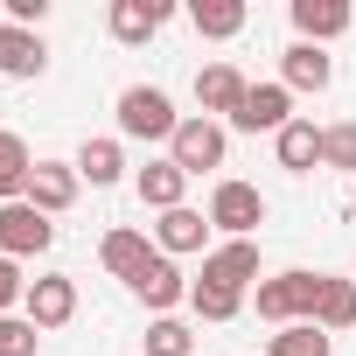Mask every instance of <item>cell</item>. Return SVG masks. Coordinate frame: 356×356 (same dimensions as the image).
I'll list each match as a JSON object with an SVG mask.
<instances>
[{
  "instance_id": "cell-1",
  "label": "cell",
  "mask_w": 356,
  "mask_h": 356,
  "mask_svg": "<svg viewBox=\"0 0 356 356\" xmlns=\"http://www.w3.org/2000/svg\"><path fill=\"white\" fill-rule=\"evenodd\" d=\"M321 280H328V273H307V266H286V273L259 280V286H252V300H259V321H273V328H293V321H314V300H321Z\"/></svg>"
},
{
  "instance_id": "cell-2",
  "label": "cell",
  "mask_w": 356,
  "mask_h": 356,
  "mask_svg": "<svg viewBox=\"0 0 356 356\" xmlns=\"http://www.w3.org/2000/svg\"><path fill=\"white\" fill-rule=\"evenodd\" d=\"M182 112L161 84H126L119 91V140H175Z\"/></svg>"
},
{
  "instance_id": "cell-3",
  "label": "cell",
  "mask_w": 356,
  "mask_h": 356,
  "mask_svg": "<svg viewBox=\"0 0 356 356\" xmlns=\"http://www.w3.org/2000/svg\"><path fill=\"white\" fill-rule=\"evenodd\" d=\"M224 147H231V133L217 119L189 112L182 126H175V140H168V161L182 168V175H210V168H224Z\"/></svg>"
},
{
  "instance_id": "cell-4",
  "label": "cell",
  "mask_w": 356,
  "mask_h": 356,
  "mask_svg": "<svg viewBox=\"0 0 356 356\" xmlns=\"http://www.w3.org/2000/svg\"><path fill=\"white\" fill-rule=\"evenodd\" d=\"M259 224H266V196H259L252 182H217V189H210V231L252 238Z\"/></svg>"
},
{
  "instance_id": "cell-5",
  "label": "cell",
  "mask_w": 356,
  "mask_h": 356,
  "mask_svg": "<svg viewBox=\"0 0 356 356\" xmlns=\"http://www.w3.org/2000/svg\"><path fill=\"white\" fill-rule=\"evenodd\" d=\"M49 245H56V224L35 203H0V252H8V259H35Z\"/></svg>"
},
{
  "instance_id": "cell-6",
  "label": "cell",
  "mask_w": 356,
  "mask_h": 356,
  "mask_svg": "<svg viewBox=\"0 0 356 356\" xmlns=\"http://www.w3.org/2000/svg\"><path fill=\"white\" fill-rule=\"evenodd\" d=\"M231 126H238V133H273V140H280V133L293 126V91H286V84H252Z\"/></svg>"
},
{
  "instance_id": "cell-7",
  "label": "cell",
  "mask_w": 356,
  "mask_h": 356,
  "mask_svg": "<svg viewBox=\"0 0 356 356\" xmlns=\"http://www.w3.org/2000/svg\"><path fill=\"white\" fill-rule=\"evenodd\" d=\"M203 280H210V286H231V293L259 286V280H266V273H259V245H252V238H224L217 252H203Z\"/></svg>"
},
{
  "instance_id": "cell-8",
  "label": "cell",
  "mask_w": 356,
  "mask_h": 356,
  "mask_svg": "<svg viewBox=\"0 0 356 356\" xmlns=\"http://www.w3.org/2000/svg\"><path fill=\"white\" fill-rule=\"evenodd\" d=\"M22 314H29L42 335H49V328H63V321L77 314V280H70V273H42V280H29Z\"/></svg>"
},
{
  "instance_id": "cell-9",
  "label": "cell",
  "mask_w": 356,
  "mask_h": 356,
  "mask_svg": "<svg viewBox=\"0 0 356 356\" xmlns=\"http://www.w3.org/2000/svg\"><path fill=\"white\" fill-rule=\"evenodd\" d=\"M126 286H133V293H140V300H147L154 314H175V307L189 300V280H182V266H175L168 252H154V259H147V266H140V273H133Z\"/></svg>"
},
{
  "instance_id": "cell-10",
  "label": "cell",
  "mask_w": 356,
  "mask_h": 356,
  "mask_svg": "<svg viewBox=\"0 0 356 356\" xmlns=\"http://www.w3.org/2000/svg\"><path fill=\"white\" fill-rule=\"evenodd\" d=\"M245 91H252V84H245L231 63H203V70H196V105H203V119H217V126H231V119H238Z\"/></svg>"
},
{
  "instance_id": "cell-11",
  "label": "cell",
  "mask_w": 356,
  "mask_h": 356,
  "mask_svg": "<svg viewBox=\"0 0 356 356\" xmlns=\"http://www.w3.org/2000/svg\"><path fill=\"white\" fill-rule=\"evenodd\" d=\"M293 42H335V35H349V22H356V8L349 0H293Z\"/></svg>"
},
{
  "instance_id": "cell-12",
  "label": "cell",
  "mask_w": 356,
  "mask_h": 356,
  "mask_svg": "<svg viewBox=\"0 0 356 356\" xmlns=\"http://www.w3.org/2000/svg\"><path fill=\"white\" fill-rule=\"evenodd\" d=\"M168 15H175L168 0H112V8H105V29H112V42L140 49V42H154V35H161V22H168Z\"/></svg>"
},
{
  "instance_id": "cell-13",
  "label": "cell",
  "mask_w": 356,
  "mask_h": 356,
  "mask_svg": "<svg viewBox=\"0 0 356 356\" xmlns=\"http://www.w3.org/2000/svg\"><path fill=\"white\" fill-rule=\"evenodd\" d=\"M22 203H35L42 217H63V210L77 203V161H35L29 196H22Z\"/></svg>"
},
{
  "instance_id": "cell-14",
  "label": "cell",
  "mask_w": 356,
  "mask_h": 356,
  "mask_svg": "<svg viewBox=\"0 0 356 356\" xmlns=\"http://www.w3.org/2000/svg\"><path fill=\"white\" fill-rule=\"evenodd\" d=\"M42 70H49L42 35H35V29H15V22H0V77L29 84V77H42Z\"/></svg>"
},
{
  "instance_id": "cell-15",
  "label": "cell",
  "mask_w": 356,
  "mask_h": 356,
  "mask_svg": "<svg viewBox=\"0 0 356 356\" xmlns=\"http://www.w3.org/2000/svg\"><path fill=\"white\" fill-rule=\"evenodd\" d=\"M280 84H286V91H328V84H335V56L314 49V42H286V56H280Z\"/></svg>"
},
{
  "instance_id": "cell-16",
  "label": "cell",
  "mask_w": 356,
  "mask_h": 356,
  "mask_svg": "<svg viewBox=\"0 0 356 356\" xmlns=\"http://www.w3.org/2000/svg\"><path fill=\"white\" fill-rule=\"evenodd\" d=\"M154 245H161L168 259L203 252V245H210V210H189V203H182V210H168V217L154 224Z\"/></svg>"
},
{
  "instance_id": "cell-17",
  "label": "cell",
  "mask_w": 356,
  "mask_h": 356,
  "mask_svg": "<svg viewBox=\"0 0 356 356\" xmlns=\"http://www.w3.org/2000/svg\"><path fill=\"white\" fill-rule=\"evenodd\" d=\"M133 189H140V203H147V210H161V217H168V210H182L189 175L175 168V161H147V168L133 175Z\"/></svg>"
},
{
  "instance_id": "cell-18",
  "label": "cell",
  "mask_w": 356,
  "mask_h": 356,
  "mask_svg": "<svg viewBox=\"0 0 356 356\" xmlns=\"http://www.w3.org/2000/svg\"><path fill=\"white\" fill-rule=\"evenodd\" d=\"M273 154H280L286 175H314V168H321V126H314V119H293V126L273 140Z\"/></svg>"
},
{
  "instance_id": "cell-19",
  "label": "cell",
  "mask_w": 356,
  "mask_h": 356,
  "mask_svg": "<svg viewBox=\"0 0 356 356\" xmlns=\"http://www.w3.org/2000/svg\"><path fill=\"white\" fill-rule=\"evenodd\" d=\"M29 175H35V154H29V140L0 126V203H22V196H29Z\"/></svg>"
},
{
  "instance_id": "cell-20",
  "label": "cell",
  "mask_w": 356,
  "mask_h": 356,
  "mask_svg": "<svg viewBox=\"0 0 356 356\" xmlns=\"http://www.w3.org/2000/svg\"><path fill=\"white\" fill-rule=\"evenodd\" d=\"M245 22H252V15H245V0H189V29L210 35V42H231Z\"/></svg>"
},
{
  "instance_id": "cell-21",
  "label": "cell",
  "mask_w": 356,
  "mask_h": 356,
  "mask_svg": "<svg viewBox=\"0 0 356 356\" xmlns=\"http://www.w3.org/2000/svg\"><path fill=\"white\" fill-rule=\"evenodd\" d=\"M119 175H126V147H119V140H84V147H77V182L112 189Z\"/></svg>"
},
{
  "instance_id": "cell-22",
  "label": "cell",
  "mask_w": 356,
  "mask_h": 356,
  "mask_svg": "<svg viewBox=\"0 0 356 356\" xmlns=\"http://www.w3.org/2000/svg\"><path fill=\"white\" fill-rule=\"evenodd\" d=\"M98 259H105V273H112V280H133V273L154 259V245H147V231H112V238L98 245Z\"/></svg>"
},
{
  "instance_id": "cell-23",
  "label": "cell",
  "mask_w": 356,
  "mask_h": 356,
  "mask_svg": "<svg viewBox=\"0 0 356 356\" xmlns=\"http://www.w3.org/2000/svg\"><path fill=\"white\" fill-rule=\"evenodd\" d=\"M314 328H328V335L356 328V280H321V300H314Z\"/></svg>"
},
{
  "instance_id": "cell-24",
  "label": "cell",
  "mask_w": 356,
  "mask_h": 356,
  "mask_svg": "<svg viewBox=\"0 0 356 356\" xmlns=\"http://www.w3.org/2000/svg\"><path fill=\"white\" fill-rule=\"evenodd\" d=\"M328 349H335V335L314 328V321H293V328H280L266 342V356H328Z\"/></svg>"
},
{
  "instance_id": "cell-25",
  "label": "cell",
  "mask_w": 356,
  "mask_h": 356,
  "mask_svg": "<svg viewBox=\"0 0 356 356\" xmlns=\"http://www.w3.org/2000/svg\"><path fill=\"white\" fill-rule=\"evenodd\" d=\"M196 349V328L175 321V314H154L147 321V356H189Z\"/></svg>"
},
{
  "instance_id": "cell-26",
  "label": "cell",
  "mask_w": 356,
  "mask_h": 356,
  "mask_svg": "<svg viewBox=\"0 0 356 356\" xmlns=\"http://www.w3.org/2000/svg\"><path fill=\"white\" fill-rule=\"evenodd\" d=\"M321 168H342L349 182H356V119H342V126H321Z\"/></svg>"
},
{
  "instance_id": "cell-27",
  "label": "cell",
  "mask_w": 356,
  "mask_h": 356,
  "mask_svg": "<svg viewBox=\"0 0 356 356\" xmlns=\"http://www.w3.org/2000/svg\"><path fill=\"white\" fill-rule=\"evenodd\" d=\"M189 307H196L203 321H238L245 293H231V286H210V280H196V286H189Z\"/></svg>"
},
{
  "instance_id": "cell-28",
  "label": "cell",
  "mask_w": 356,
  "mask_h": 356,
  "mask_svg": "<svg viewBox=\"0 0 356 356\" xmlns=\"http://www.w3.org/2000/svg\"><path fill=\"white\" fill-rule=\"evenodd\" d=\"M35 342H42V328L29 314H0V356H35Z\"/></svg>"
},
{
  "instance_id": "cell-29",
  "label": "cell",
  "mask_w": 356,
  "mask_h": 356,
  "mask_svg": "<svg viewBox=\"0 0 356 356\" xmlns=\"http://www.w3.org/2000/svg\"><path fill=\"white\" fill-rule=\"evenodd\" d=\"M22 300H29V280H22V266L8 252H0V314H15Z\"/></svg>"
},
{
  "instance_id": "cell-30",
  "label": "cell",
  "mask_w": 356,
  "mask_h": 356,
  "mask_svg": "<svg viewBox=\"0 0 356 356\" xmlns=\"http://www.w3.org/2000/svg\"><path fill=\"white\" fill-rule=\"evenodd\" d=\"M349 196H356V182H349Z\"/></svg>"
}]
</instances>
